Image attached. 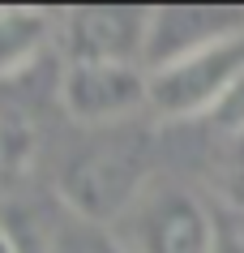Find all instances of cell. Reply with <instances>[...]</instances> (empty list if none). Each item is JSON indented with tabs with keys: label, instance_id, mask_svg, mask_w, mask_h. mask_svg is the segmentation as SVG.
Returning a JSON list of instances; mask_svg holds the SVG:
<instances>
[{
	"label": "cell",
	"instance_id": "obj_1",
	"mask_svg": "<svg viewBox=\"0 0 244 253\" xmlns=\"http://www.w3.org/2000/svg\"><path fill=\"white\" fill-rule=\"evenodd\" d=\"M150 180V137L133 125L90 129V137L69 150L56 172L65 211L103 227L124 219Z\"/></svg>",
	"mask_w": 244,
	"mask_h": 253
},
{
	"label": "cell",
	"instance_id": "obj_2",
	"mask_svg": "<svg viewBox=\"0 0 244 253\" xmlns=\"http://www.w3.org/2000/svg\"><path fill=\"white\" fill-rule=\"evenodd\" d=\"M244 86V35L146 73V107L167 120L214 116Z\"/></svg>",
	"mask_w": 244,
	"mask_h": 253
},
{
	"label": "cell",
	"instance_id": "obj_3",
	"mask_svg": "<svg viewBox=\"0 0 244 253\" xmlns=\"http://www.w3.org/2000/svg\"><path fill=\"white\" fill-rule=\"evenodd\" d=\"M120 223L124 232L116 236L129 253H214L218 240V223L206 202L172 180H150Z\"/></svg>",
	"mask_w": 244,
	"mask_h": 253
},
{
	"label": "cell",
	"instance_id": "obj_4",
	"mask_svg": "<svg viewBox=\"0 0 244 253\" xmlns=\"http://www.w3.org/2000/svg\"><path fill=\"white\" fill-rule=\"evenodd\" d=\"M150 9L133 4H90L60 13L56 43L65 47V65H141Z\"/></svg>",
	"mask_w": 244,
	"mask_h": 253
},
{
	"label": "cell",
	"instance_id": "obj_5",
	"mask_svg": "<svg viewBox=\"0 0 244 253\" xmlns=\"http://www.w3.org/2000/svg\"><path fill=\"white\" fill-rule=\"evenodd\" d=\"M60 107L86 129H116L146 112L141 65H65L56 82Z\"/></svg>",
	"mask_w": 244,
	"mask_h": 253
},
{
	"label": "cell",
	"instance_id": "obj_6",
	"mask_svg": "<svg viewBox=\"0 0 244 253\" xmlns=\"http://www.w3.org/2000/svg\"><path fill=\"white\" fill-rule=\"evenodd\" d=\"M244 35L240 9H206V4H180V9H150L146 52L141 69H163L172 60H184L193 52H206L214 43H227Z\"/></svg>",
	"mask_w": 244,
	"mask_h": 253
},
{
	"label": "cell",
	"instance_id": "obj_7",
	"mask_svg": "<svg viewBox=\"0 0 244 253\" xmlns=\"http://www.w3.org/2000/svg\"><path fill=\"white\" fill-rule=\"evenodd\" d=\"M60 13L47 9H0V82H17L56 43Z\"/></svg>",
	"mask_w": 244,
	"mask_h": 253
},
{
	"label": "cell",
	"instance_id": "obj_8",
	"mask_svg": "<svg viewBox=\"0 0 244 253\" xmlns=\"http://www.w3.org/2000/svg\"><path fill=\"white\" fill-rule=\"evenodd\" d=\"M43 253H129V249H124V240L111 227L77 219V214L65 211L47 227V249Z\"/></svg>",
	"mask_w": 244,
	"mask_h": 253
},
{
	"label": "cell",
	"instance_id": "obj_9",
	"mask_svg": "<svg viewBox=\"0 0 244 253\" xmlns=\"http://www.w3.org/2000/svg\"><path fill=\"white\" fill-rule=\"evenodd\" d=\"M35 159V133L22 120H0V198L30 172Z\"/></svg>",
	"mask_w": 244,
	"mask_h": 253
},
{
	"label": "cell",
	"instance_id": "obj_10",
	"mask_svg": "<svg viewBox=\"0 0 244 253\" xmlns=\"http://www.w3.org/2000/svg\"><path fill=\"white\" fill-rule=\"evenodd\" d=\"M214 180H218V193L236 211H244V120L236 129H227V142H223L214 163Z\"/></svg>",
	"mask_w": 244,
	"mask_h": 253
},
{
	"label": "cell",
	"instance_id": "obj_11",
	"mask_svg": "<svg viewBox=\"0 0 244 253\" xmlns=\"http://www.w3.org/2000/svg\"><path fill=\"white\" fill-rule=\"evenodd\" d=\"M214 253H244V232H236V227H218Z\"/></svg>",
	"mask_w": 244,
	"mask_h": 253
},
{
	"label": "cell",
	"instance_id": "obj_12",
	"mask_svg": "<svg viewBox=\"0 0 244 253\" xmlns=\"http://www.w3.org/2000/svg\"><path fill=\"white\" fill-rule=\"evenodd\" d=\"M0 253H22V245H17V236L9 232V223L0 219Z\"/></svg>",
	"mask_w": 244,
	"mask_h": 253
}]
</instances>
